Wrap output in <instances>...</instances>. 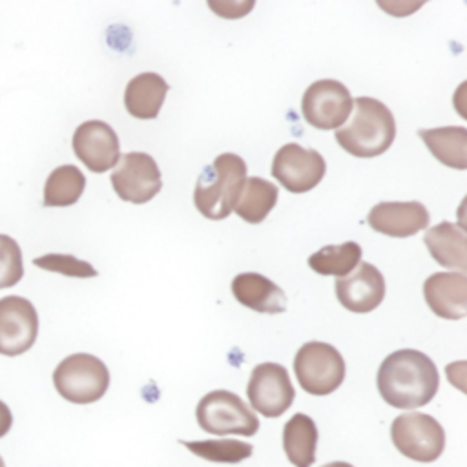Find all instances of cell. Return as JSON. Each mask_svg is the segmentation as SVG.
I'll return each mask as SVG.
<instances>
[{"mask_svg":"<svg viewBox=\"0 0 467 467\" xmlns=\"http://www.w3.org/2000/svg\"><path fill=\"white\" fill-rule=\"evenodd\" d=\"M379 396L394 409H418L438 392L440 372L434 361L414 348H400L389 354L376 376Z\"/></svg>","mask_w":467,"mask_h":467,"instance_id":"6da1fadb","label":"cell"},{"mask_svg":"<svg viewBox=\"0 0 467 467\" xmlns=\"http://www.w3.org/2000/svg\"><path fill=\"white\" fill-rule=\"evenodd\" d=\"M356 111L348 124L334 131L337 144L354 157L370 159L385 153L396 137V122L390 109L378 99H354Z\"/></svg>","mask_w":467,"mask_h":467,"instance_id":"7a4b0ae2","label":"cell"},{"mask_svg":"<svg viewBox=\"0 0 467 467\" xmlns=\"http://www.w3.org/2000/svg\"><path fill=\"white\" fill-rule=\"evenodd\" d=\"M246 181V164L235 153H221L202 170L195 182V208L212 221L232 213Z\"/></svg>","mask_w":467,"mask_h":467,"instance_id":"3957f363","label":"cell"},{"mask_svg":"<svg viewBox=\"0 0 467 467\" xmlns=\"http://www.w3.org/2000/svg\"><path fill=\"white\" fill-rule=\"evenodd\" d=\"M53 383L64 400L86 405L99 401L106 394L109 387V370L97 356L78 352L64 358L57 365Z\"/></svg>","mask_w":467,"mask_h":467,"instance_id":"277c9868","label":"cell"},{"mask_svg":"<svg viewBox=\"0 0 467 467\" xmlns=\"http://www.w3.org/2000/svg\"><path fill=\"white\" fill-rule=\"evenodd\" d=\"M195 418L202 431L215 436H254L259 429L254 410L237 394L223 389L212 390L199 400Z\"/></svg>","mask_w":467,"mask_h":467,"instance_id":"5b68a950","label":"cell"},{"mask_svg":"<svg viewBox=\"0 0 467 467\" xmlns=\"http://www.w3.org/2000/svg\"><path fill=\"white\" fill-rule=\"evenodd\" d=\"M294 372L306 394H332L345 379V359L339 350L323 341L301 345L294 358Z\"/></svg>","mask_w":467,"mask_h":467,"instance_id":"8992f818","label":"cell"},{"mask_svg":"<svg viewBox=\"0 0 467 467\" xmlns=\"http://www.w3.org/2000/svg\"><path fill=\"white\" fill-rule=\"evenodd\" d=\"M390 440L403 456L431 463L445 447V432L436 418L425 412H403L390 423Z\"/></svg>","mask_w":467,"mask_h":467,"instance_id":"52a82bcc","label":"cell"},{"mask_svg":"<svg viewBox=\"0 0 467 467\" xmlns=\"http://www.w3.org/2000/svg\"><path fill=\"white\" fill-rule=\"evenodd\" d=\"M352 106L348 88L334 78L312 82L301 99L303 119L316 130H337L350 117Z\"/></svg>","mask_w":467,"mask_h":467,"instance_id":"ba28073f","label":"cell"},{"mask_svg":"<svg viewBox=\"0 0 467 467\" xmlns=\"http://www.w3.org/2000/svg\"><path fill=\"white\" fill-rule=\"evenodd\" d=\"M111 186L122 201L144 204L162 188L161 170L151 155L144 151H128L120 155L119 164L111 173Z\"/></svg>","mask_w":467,"mask_h":467,"instance_id":"9c48e42d","label":"cell"},{"mask_svg":"<svg viewBox=\"0 0 467 467\" xmlns=\"http://www.w3.org/2000/svg\"><path fill=\"white\" fill-rule=\"evenodd\" d=\"M246 394L252 409L265 418H279L294 403L296 390L290 381L288 370L279 363H259L254 367Z\"/></svg>","mask_w":467,"mask_h":467,"instance_id":"30bf717a","label":"cell"},{"mask_svg":"<svg viewBox=\"0 0 467 467\" xmlns=\"http://www.w3.org/2000/svg\"><path fill=\"white\" fill-rule=\"evenodd\" d=\"M327 164L319 151L303 148L296 142H288L277 150L272 161V175L290 193H305L316 188Z\"/></svg>","mask_w":467,"mask_h":467,"instance_id":"8fae6325","label":"cell"},{"mask_svg":"<svg viewBox=\"0 0 467 467\" xmlns=\"http://www.w3.org/2000/svg\"><path fill=\"white\" fill-rule=\"evenodd\" d=\"M38 336V314L33 303L20 296L0 299V354L20 356Z\"/></svg>","mask_w":467,"mask_h":467,"instance_id":"7c38bea8","label":"cell"},{"mask_svg":"<svg viewBox=\"0 0 467 467\" xmlns=\"http://www.w3.org/2000/svg\"><path fill=\"white\" fill-rule=\"evenodd\" d=\"M71 146L78 161L95 173L111 170L120 159L119 137L115 130L102 120L82 122L73 133Z\"/></svg>","mask_w":467,"mask_h":467,"instance_id":"4fadbf2b","label":"cell"},{"mask_svg":"<svg viewBox=\"0 0 467 467\" xmlns=\"http://www.w3.org/2000/svg\"><path fill=\"white\" fill-rule=\"evenodd\" d=\"M336 297L343 308L367 314L378 308L385 297V279L370 263H359L352 274L336 279Z\"/></svg>","mask_w":467,"mask_h":467,"instance_id":"5bb4252c","label":"cell"},{"mask_svg":"<svg viewBox=\"0 0 467 467\" xmlns=\"http://www.w3.org/2000/svg\"><path fill=\"white\" fill-rule=\"evenodd\" d=\"M429 212L420 201L378 202L367 215L372 230L389 237H409L429 226Z\"/></svg>","mask_w":467,"mask_h":467,"instance_id":"9a60e30c","label":"cell"},{"mask_svg":"<svg viewBox=\"0 0 467 467\" xmlns=\"http://www.w3.org/2000/svg\"><path fill=\"white\" fill-rule=\"evenodd\" d=\"M427 306L443 319H462L467 314V277L462 272H436L423 283Z\"/></svg>","mask_w":467,"mask_h":467,"instance_id":"2e32d148","label":"cell"},{"mask_svg":"<svg viewBox=\"0 0 467 467\" xmlns=\"http://www.w3.org/2000/svg\"><path fill=\"white\" fill-rule=\"evenodd\" d=\"M232 294L243 306L261 314H283L286 310V296L281 286L257 272L237 274L232 281Z\"/></svg>","mask_w":467,"mask_h":467,"instance_id":"e0dca14e","label":"cell"},{"mask_svg":"<svg viewBox=\"0 0 467 467\" xmlns=\"http://www.w3.org/2000/svg\"><path fill=\"white\" fill-rule=\"evenodd\" d=\"M168 89V82L159 73H139L126 86V111L135 119H155L162 108Z\"/></svg>","mask_w":467,"mask_h":467,"instance_id":"ac0fdd59","label":"cell"},{"mask_svg":"<svg viewBox=\"0 0 467 467\" xmlns=\"http://www.w3.org/2000/svg\"><path fill=\"white\" fill-rule=\"evenodd\" d=\"M423 243L436 263L451 270H460L462 274L465 272V232L462 226L449 221L434 224L423 235Z\"/></svg>","mask_w":467,"mask_h":467,"instance_id":"d6986e66","label":"cell"},{"mask_svg":"<svg viewBox=\"0 0 467 467\" xmlns=\"http://www.w3.org/2000/svg\"><path fill=\"white\" fill-rule=\"evenodd\" d=\"M418 137L441 164L454 170L467 168V130L463 126L420 130Z\"/></svg>","mask_w":467,"mask_h":467,"instance_id":"ffe728a7","label":"cell"},{"mask_svg":"<svg viewBox=\"0 0 467 467\" xmlns=\"http://www.w3.org/2000/svg\"><path fill=\"white\" fill-rule=\"evenodd\" d=\"M317 427L303 412L294 414L283 429V449L294 467H310L316 462Z\"/></svg>","mask_w":467,"mask_h":467,"instance_id":"44dd1931","label":"cell"},{"mask_svg":"<svg viewBox=\"0 0 467 467\" xmlns=\"http://www.w3.org/2000/svg\"><path fill=\"white\" fill-rule=\"evenodd\" d=\"M277 204V186L261 177H246L239 201L235 204V213L250 223L257 224L266 219L272 208Z\"/></svg>","mask_w":467,"mask_h":467,"instance_id":"7402d4cb","label":"cell"},{"mask_svg":"<svg viewBox=\"0 0 467 467\" xmlns=\"http://www.w3.org/2000/svg\"><path fill=\"white\" fill-rule=\"evenodd\" d=\"M86 188L84 173L73 164L55 168L44 184V206H71Z\"/></svg>","mask_w":467,"mask_h":467,"instance_id":"603a6c76","label":"cell"},{"mask_svg":"<svg viewBox=\"0 0 467 467\" xmlns=\"http://www.w3.org/2000/svg\"><path fill=\"white\" fill-rule=\"evenodd\" d=\"M361 259V246L356 241L327 244L308 257V266L321 275L343 277L350 274Z\"/></svg>","mask_w":467,"mask_h":467,"instance_id":"cb8c5ba5","label":"cell"},{"mask_svg":"<svg viewBox=\"0 0 467 467\" xmlns=\"http://www.w3.org/2000/svg\"><path fill=\"white\" fill-rule=\"evenodd\" d=\"M195 456L213 462V463H239L252 456L254 447L241 440L219 438V440H201V441H181Z\"/></svg>","mask_w":467,"mask_h":467,"instance_id":"d4e9b609","label":"cell"},{"mask_svg":"<svg viewBox=\"0 0 467 467\" xmlns=\"http://www.w3.org/2000/svg\"><path fill=\"white\" fill-rule=\"evenodd\" d=\"M33 265L47 270V272H57L67 277H95L97 270L82 259H77L75 255L69 254H46L40 257L33 259Z\"/></svg>","mask_w":467,"mask_h":467,"instance_id":"484cf974","label":"cell"},{"mask_svg":"<svg viewBox=\"0 0 467 467\" xmlns=\"http://www.w3.org/2000/svg\"><path fill=\"white\" fill-rule=\"evenodd\" d=\"M24 275L22 250L18 243L0 234V288L15 286Z\"/></svg>","mask_w":467,"mask_h":467,"instance_id":"4316f807","label":"cell"},{"mask_svg":"<svg viewBox=\"0 0 467 467\" xmlns=\"http://www.w3.org/2000/svg\"><path fill=\"white\" fill-rule=\"evenodd\" d=\"M210 7L224 16V18H239V16H244L252 7H254V2H210Z\"/></svg>","mask_w":467,"mask_h":467,"instance_id":"83f0119b","label":"cell"},{"mask_svg":"<svg viewBox=\"0 0 467 467\" xmlns=\"http://www.w3.org/2000/svg\"><path fill=\"white\" fill-rule=\"evenodd\" d=\"M11 423H13V414L9 407L0 400V438L7 434V431L11 429Z\"/></svg>","mask_w":467,"mask_h":467,"instance_id":"f1b7e54d","label":"cell"},{"mask_svg":"<svg viewBox=\"0 0 467 467\" xmlns=\"http://www.w3.org/2000/svg\"><path fill=\"white\" fill-rule=\"evenodd\" d=\"M321 467H354V465L347 463V462H330V463H325Z\"/></svg>","mask_w":467,"mask_h":467,"instance_id":"f546056e","label":"cell"},{"mask_svg":"<svg viewBox=\"0 0 467 467\" xmlns=\"http://www.w3.org/2000/svg\"><path fill=\"white\" fill-rule=\"evenodd\" d=\"M0 467H5V463H4V460H2V456H0Z\"/></svg>","mask_w":467,"mask_h":467,"instance_id":"4dcf8cb0","label":"cell"}]
</instances>
